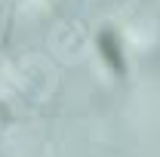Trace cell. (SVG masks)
Here are the masks:
<instances>
[{"mask_svg": "<svg viewBox=\"0 0 160 157\" xmlns=\"http://www.w3.org/2000/svg\"><path fill=\"white\" fill-rule=\"evenodd\" d=\"M99 53H102V59H105V65H108L117 77L126 74V53H123L120 37L114 31H102L99 34Z\"/></svg>", "mask_w": 160, "mask_h": 157, "instance_id": "6da1fadb", "label": "cell"}, {"mask_svg": "<svg viewBox=\"0 0 160 157\" xmlns=\"http://www.w3.org/2000/svg\"><path fill=\"white\" fill-rule=\"evenodd\" d=\"M6 117H9V114H6V108L0 105V129H3V123H6Z\"/></svg>", "mask_w": 160, "mask_h": 157, "instance_id": "7a4b0ae2", "label": "cell"}]
</instances>
